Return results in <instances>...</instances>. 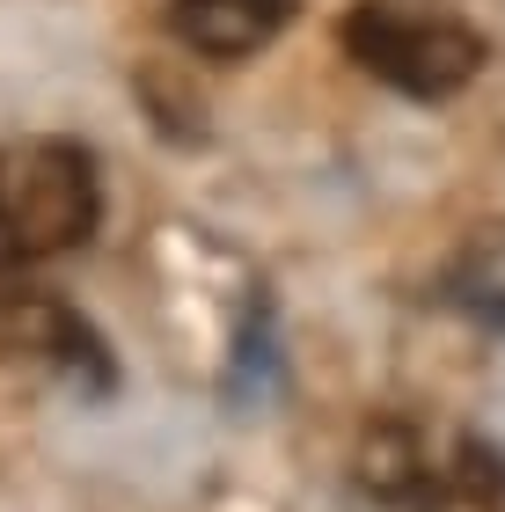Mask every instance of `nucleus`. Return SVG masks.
Returning <instances> with one entry per match:
<instances>
[{
  "label": "nucleus",
  "instance_id": "1",
  "mask_svg": "<svg viewBox=\"0 0 505 512\" xmlns=\"http://www.w3.org/2000/svg\"><path fill=\"white\" fill-rule=\"evenodd\" d=\"M103 227V169L81 139L30 132L0 147V271L74 256Z\"/></svg>",
  "mask_w": 505,
  "mask_h": 512
},
{
  "label": "nucleus",
  "instance_id": "2",
  "mask_svg": "<svg viewBox=\"0 0 505 512\" xmlns=\"http://www.w3.org/2000/svg\"><path fill=\"white\" fill-rule=\"evenodd\" d=\"M337 44L359 74L396 88L410 103H447L484 74L491 44L476 22H462L440 0H352L337 22Z\"/></svg>",
  "mask_w": 505,
  "mask_h": 512
},
{
  "label": "nucleus",
  "instance_id": "3",
  "mask_svg": "<svg viewBox=\"0 0 505 512\" xmlns=\"http://www.w3.org/2000/svg\"><path fill=\"white\" fill-rule=\"evenodd\" d=\"M359 483L403 512H505V454L476 432L425 439L418 425H374L359 447Z\"/></svg>",
  "mask_w": 505,
  "mask_h": 512
},
{
  "label": "nucleus",
  "instance_id": "4",
  "mask_svg": "<svg viewBox=\"0 0 505 512\" xmlns=\"http://www.w3.org/2000/svg\"><path fill=\"white\" fill-rule=\"evenodd\" d=\"M293 15H301V0H169V37L198 59L235 66L264 52Z\"/></svg>",
  "mask_w": 505,
  "mask_h": 512
},
{
  "label": "nucleus",
  "instance_id": "5",
  "mask_svg": "<svg viewBox=\"0 0 505 512\" xmlns=\"http://www.w3.org/2000/svg\"><path fill=\"white\" fill-rule=\"evenodd\" d=\"M8 330H15L22 352H37L44 366H59V374L74 381V388H88V395H103V388H110L103 337L88 330V322L66 308V300H52V293H22V300H8Z\"/></svg>",
  "mask_w": 505,
  "mask_h": 512
},
{
  "label": "nucleus",
  "instance_id": "6",
  "mask_svg": "<svg viewBox=\"0 0 505 512\" xmlns=\"http://www.w3.org/2000/svg\"><path fill=\"white\" fill-rule=\"evenodd\" d=\"M440 300L454 315H469L476 330L505 337V220H484L462 235V249L440 264Z\"/></svg>",
  "mask_w": 505,
  "mask_h": 512
}]
</instances>
